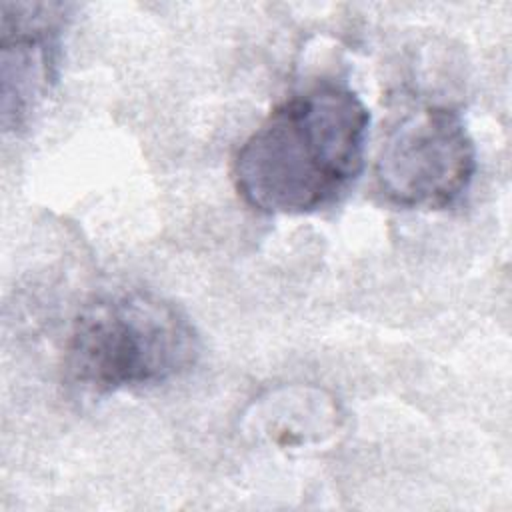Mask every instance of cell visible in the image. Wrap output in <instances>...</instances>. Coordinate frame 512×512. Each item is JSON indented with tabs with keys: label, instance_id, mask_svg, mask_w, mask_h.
<instances>
[{
	"label": "cell",
	"instance_id": "obj_1",
	"mask_svg": "<svg viewBox=\"0 0 512 512\" xmlns=\"http://www.w3.org/2000/svg\"><path fill=\"white\" fill-rule=\"evenodd\" d=\"M370 112L338 82L282 100L234 156L238 194L266 214H308L334 204L360 176Z\"/></svg>",
	"mask_w": 512,
	"mask_h": 512
},
{
	"label": "cell",
	"instance_id": "obj_2",
	"mask_svg": "<svg viewBox=\"0 0 512 512\" xmlns=\"http://www.w3.org/2000/svg\"><path fill=\"white\" fill-rule=\"evenodd\" d=\"M198 354V332L174 302L132 290L98 298L78 314L64 374L82 394L104 396L178 378Z\"/></svg>",
	"mask_w": 512,
	"mask_h": 512
},
{
	"label": "cell",
	"instance_id": "obj_3",
	"mask_svg": "<svg viewBox=\"0 0 512 512\" xmlns=\"http://www.w3.org/2000/svg\"><path fill=\"white\" fill-rule=\"evenodd\" d=\"M476 174V146L462 116L448 106L408 112L386 136L374 178L398 208L444 210L456 204Z\"/></svg>",
	"mask_w": 512,
	"mask_h": 512
},
{
	"label": "cell",
	"instance_id": "obj_4",
	"mask_svg": "<svg viewBox=\"0 0 512 512\" xmlns=\"http://www.w3.org/2000/svg\"><path fill=\"white\" fill-rule=\"evenodd\" d=\"M70 4L2 2V124L20 132L58 80Z\"/></svg>",
	"mask_w": 512,
	"mask_h": 512
},
{
	"label": "cell",
	"instance_id": "obj_5",
	"mask_svg": "<svg viewBox=\"0 0 512 512\" xmlns=\"http://www.w3.org/2000/svg\"><path fill=\"white\" fill-rule=\"evenodd\" d=\"M262 434L282 448L322 442L338 428L332 398L318 390H282L264 398L256 408Z\"/></svg>",
	"mask_w": 512,
	"mask_h": 512
}]
</instances>
